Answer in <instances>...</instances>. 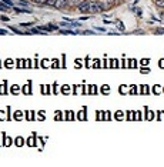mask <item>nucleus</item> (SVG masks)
Returning a JSON list of instances; mask_svg holds the SVG:
<instances>
[{"label": "nucleus", "instance_id": "obj_1", "mask_svg": "<svg viewBox=\"0 0 164 167\" xmlns=\"http://www.w3.org/2000/svg\"><path fill=\"white\" fill-rule=\"evenodd\" d=\"M104 10V5L99 2H89V13H100Z\"/></svg>", "mask_w": 164, "mask_h": 167}, {"label": "nucleus", "instance_id": "obj_2", "mask_svg": "<svg viewBox=\"0 0 164 167\" xmlns=\"http://www.w3.org/2000/svg\"><path fill=\"white\" fill-rule=\"evenodd\" d=\"M81 13H89V0H81V3L77 6Z\"/></svg>", "mask_w": 164, "mask_h": 167}, {"label": "nucleus", "instance_id": "obj_3", "mask_svg": "<svg viewBox=\"0 0 164 167\" xmlns=\"http://www.w3.org/2000/svg\"><path fill=\"white\" fill-rule=\"evenodd\" d=\"M67 2L68 0H57L54 3V7L56 9H64V7H67Z\"/></svg>", "mask_w": 164, "mask_h": 167}, {"label": "nucleus", "instance_id": "obj_4", "mask_svg": "<svg viewBox=\"0 0 164 167\" xmlns=\"http://www.w3.org/2000/svg\"><path fill=\"white\" fill-rule=\"evenodd\" d=\"M81 3V0H68V2H67V6H78Z\"/></svg>", "mask_w": 164, "mask_h": 167}, {"label": "nucleus", "instance_id": "obj_5", "mask_svg": "<svg viewBox=\"0 0 164 167\" xmlns=\"http://www.w3.org/2000/svg\"><path fill=\"white\" fill-rule=\"evenodd\" d=\"M154 5L160 9H164V0H154Z\"/></svg>", "mask_w": 164, "mask_h": 167}, {"label": "nucleus", "instance_id": "obj_6", "mask_svg": "<svg viewBox=\"0 0 164 167\" xmlns=\"http://www.w3.org/2000/svg\"><path fill=\"white\" fill-rule=\"evenodd\" d=\"M10 6H7V5H0V10L2 12H9L10 9H9Z\"/></svg>", "mask_w": 164, "mask_h": 167}, {"label": "nucleus", "instance_id": "obj_7", "mask_svg": "<svg viewBox=\"0 0 164 167\" xmlns=\"http://www.w3.org/2000/svg\"><path fill=\"white\" fill-rule=\"evenodd\" d=\"M60 33H63V34H76L77 32H71V30H61Z\"/></svg>", "mask_w": 164, "mask_h": 167}, {"label": "nucleus", "instance_id": "obj_8", "mask_svg": "<svg viewBox=\"0 0 164 167\" xmlns=\"http://www.w3.org/2000/svg\"><path fill=\"white\" fill-rule=\"evenodd\" d=\"M34 3H37V5H46L47 0H34Z\"/></svg>", "mask_w": 164, "mask_h": 167}, {"label": "nucleus", "instance_id": "obj_9", "mask_svg": "<svg viewBox=\"0 0 164 167\" xmlns=\"http://www.w3.org/2000/svg\"><path fill=\"white\" fill-rule=\"evenodd\" d=\"M14 33H17V34H24V32H20V30H17V29H14V27H10Z\"/></svg>", "mask_w": 164, "mask_h": 167}, {"label": "nucleus", "instance_id": "obj_10", "mask_svg": "<svg viewBox=\"0 0 164 167\" xmlns=\"http://www.w3.org/2000/svg\"><path fill=\"white\" fill-rule=\"evenodd\" d=\"M0 2H3V3H5V5H7V6H12V5H13V3L10 2V0H0Z\"/></svg>", "mask_w": 164, "mask_h": 167}, {"label": "nucleus", "instance_id": "obj_11", "mask_svg": "<svg viewBox=\"0 0 164 167\" xmlns=\"http://www.w3.org/2000/svg\"><path fill=\"white\" fill-rule=\"evenodd\" d=\"M57 2V0H47V3L46 5H51V6H54V3Z\"/></svg>", "mask_w": 164, "mask_h": 167}, {"label": "nucleus", "instance_id": "obj_12", "mask_svg": "<svg viewBox=\"0 0 164 167\" xmlns=\"http://www.w3.org/2000/svg\"><path fill=\"white\" fill-rule=\"evenodd\" d=\"M155 33H157V34H163V33H164V29H161V27H160V29H157V30H155Z\"/></svg>", "mask_w": 164, "mask_h": 167}, {"label": "nucleus", "instance_id": "obj_13", "mask_svg": "<svg viewBox=\"0 0 164 167\" xmlns=\"http://www.w3.org/2000/svg\"><path fill=\"white\" fill-rule=\"evenodd\" d=\"M117 26H119V29H120L121 32L124 30V26H123V23H120V22H119V23H117Z\"/></svg>", "mask_w": 164, "mask_h": 167}, {"label": "nucleus", "instance_id": "obj_14", "mask_svg": "<svg viewBox=\"0 0 164 167\" xmlns=\"http://www.w3.org/2000/svg\"><path fill=\"white\" fill-rule=\"evenodd\" d=\"M20 5H23V6H27L29 3H27V2H24V0H20Z\"/></svg>", "mask_w": 164, "mask_h": 167}, {"label": "nucleus", "instance_id": "obj_15", "mask_svg": "<svg viewBox=\"0 0 164 167\" xmlns=\"http://www.w3.org/2000/svg\"><path fill=\"white\" fill-rule=\"evenodd\" d=\"M83 34H93V32H89V30H86V32H81Z\"/></svg>", "mask_w": 164, "mask_h": 167}, {"label": "nucleus", "instance_id": "obj_16", "mask_svg": "<svg viewBox=\"0 0 164 167\" xmlns=\"http://www.w3.org/2000/svg\"><path fill=\"white\" fill-rule=\"evenodd\" d=\"M117 0H107V3H110V5H113V3H116Z\"/></svg>", "mask_w": 164, "mask_h": 167}, {"label": "nucleus", "instance_id": "obj_17", "mask_svg": "<svg viewBox=\"0 0 164 167\" xmlns=\"http://www.w3.org/2000/svg\"><path fill=\"white\" fill-rule=\"evenodd\" d=\"M0 34H6V30L5 29H0Z\"/></svg>", "mask_w": 164, "mask_h": 167}]
</instances>
